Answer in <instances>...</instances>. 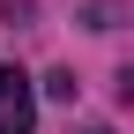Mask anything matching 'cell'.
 <instances>
[{
	"instance_id": "1",
	"label": "cell",
	"mask_w": 134,
	"mask_h": 134,
	"mask_svg": "<svg viewBox=\"0 0 134 134\" xmlns=\"http://www.w3.org/2000/svg\"><path fill=\"white\" fill-rule=\"evenodd\" d=\"M37 127V97H30L23 67H0V134H30Z\"/></svg>"
},
{
	"instance_id": "2",
	"label": "cell",
	"mask_w": 134,
	"mask_h": 134,
	"mask_svg": "<svg viewBox=\"0 0 134 134\" xmlns=\"http://www.w3.org/2000/svg\"><path fill=\"white\" fill-rule=\"evenodd\" d=\"M97 134H104V127H97Z\"/></svg>"
}]
</instances>
